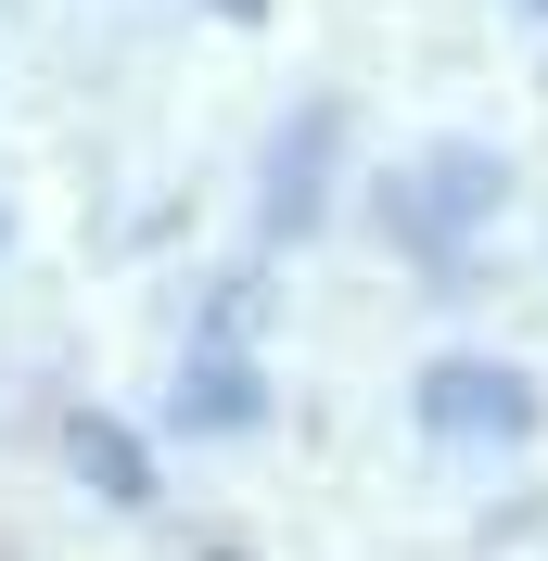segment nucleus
I'll use <instances>...</instances> for the list:
<instances>
[{
	"label": "nucleus",
	"mask_w": 548,
	"mask_h": 561,
	"mask_svg": "<svg viewBox=\"0 0 548 561\" xmlns=\"http://www.w3.org/2000/svg\"><path fill=\"white\" fill-rule=\"evenodd\" d=\"M498 192H511V167H498L484 140H434V153H409V167H396L383 230H396L409 255H434V268H446V255H459L484 217H498Z\"/></svg>",
	"instance_id": "obj_1"
},
{
	"label": "nucleus",
	"mask_w": 548,
	"mask_h": 561,
	"mask_svg": "<svg viewBox=\"0 0 548 561\" xmlns=\"http://www.w3.org/2000/svg\"><path fill=\"white\" fill-rule=\"evenodd\" d=\"M409 421L446 434V447H523V434H536V383L498 370V357H434L409 383Z\"/></svg>",
	"instance_id": "obj_2"
},
{
	"label": "nucleus",
	"mask_w": 548,
	"mask_h": 561,
	"mask_svg": "<svg viewBox=\"0 0 548 561\" xmlns=\"http://www.w3.org/2000/svg\"><path fill=\"white\" fill-rule=\"evenodd\" d=\"M332 153H344V103H294V115H281V140H269V192H255V230H269V243H307Z\"/></svg>",
	"instance_id": "obj_3"
},
{
	"label": "nucleus",
	"mask_w": 548,
	"mask_h": 561,
	"mask_svg": "<svg viewBox=\"0 0 548 561\" xmlns=\"http://www.w3.org/2000/svg\"><path fill=\"white\" fill-rule=\"evenodd\" d=\"M65 459L90 472V497H115V511H140V497H153V447H140L128 421H103V409L65 421Z\"/></svg>",
	"instance_id": "obj_4"
},
{
	"label": "nucleus",
	"mask_w": 548,
	"mask_h": 561,
	"mask_svg": "<svg viewBox=\"0 0 548 561\" xmlns=\"http://www.w3.org/2000/svg\"><path fill=\"white\" fill-rule=\"evenodd\" d=\"M269 421V383L242 370V357H192V383H179V434H255Z\"/></svg>",
	"instance_id": "obj_5"
},
{
	"label": "nucleus",
	"mask_w": 548,
	"mask_h": 561,
	"mask_svg": "<svg viewBox=\"0 0 548 561\" xmlns=\"http://www.w3.org/2000/svg\"><path fill=\"white\" fill-rule=\"evenodd\" d=\"M217 13H242V26H255V13H269V0H217Z\"/></svg>",
	"instance_id": "obj_6"
},
{
	"label": "nucleus",
	"mask_w": 548,
	"mask_h": 561,
	"mask_svg": "<svg viewBox=\"0 0 548 561\" xmlns=\"http://www.w3.org/2000/svg\"><path fill=\"white\" fill-rule=\"evenodd\" d=\"M0 243H13V217H0Z\"/></svg>",
	"instance_id": "obj_7"
},
{
	"label": "nucleus",
	"mask_w": 548,
	"mask_h": 561,
	"mask_svg": "<svg viewBox=\"0 0 548 561\" xmlns=\"http://www.w3.org/2000/svg\"><path fill=\"white\" fill-rule=\"evenodd\" d=\"M536 13H548V0H536Z\"/></svg>",
	"instance_id": "obj_8"
}]
</instances>
